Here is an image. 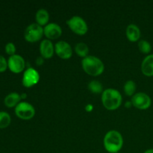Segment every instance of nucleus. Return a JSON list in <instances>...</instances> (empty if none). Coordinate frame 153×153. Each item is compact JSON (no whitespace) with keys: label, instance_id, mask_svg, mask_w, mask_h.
<instances>
[{"label":"nucleus","instance_id":"obj_1","mask_svg":"<svg viewBox=\"0 0 153 153\" xmlns=\"http://www.w3.org/2000/svg\"><path fill=\"white\" fill-rule=\"evenodd\" d=\"M103 144L105 150L109 153H117L123 146V138L120 133L117 130L108 131L104 137Z\"/></svg>","mask_w":153,"mask_h":153},{"label":"nucleus","instance_id":"obj_2","mask_svg":"<svg viewBox=\"0 0 153 153\" xmlns=\"http://www.w3.org/2000/svg\"><path fill=\"white\" fill-rule=\"evenodd\" d=\"M123 97L121 94L116 89L108 88L102 94V102L106 109L114 111L120 108L122 104Z\"/></svg>","mask_w":153,"mask_h":153},{"label":"nucleus","instance_id":"obj_3","mask_svg":"<svg viewBox=\"0 0 153 153\" xmlns=\"http://www.w3.org/2000/svg\"><path fill=\"white\" fill-rule=\"evenodd\" d=\"M82 66L87 74L92 76H98L104 72L105 66L101 59L96 56L88 55L83 58Z\"/></svg>","mask_w":153,"mask_h":153},{"label":"nucleus","instance_id":"obj_4","mask_svg":"<svg viewBox=\"0 0 153 153\" xmlns=\"http://www.w3.org/2000/svg\"><path fill=\"white\" fill-rule=\"evenodd\" d=\"M44 34L43 28L41 25L36 23H31L27 26L24 32V37L25 40L30 43L39 41Z\"/></svg>","mask_w":153,"mask_h":153},{"label":"nucleus","instance_id":"obj_5","mask_svg":"<svg viewBox=\"0 0 153 153\" xmlns=\"http://www.w3.org/2000/svg\"><path fill=\"white\" fill-rule=\"evenodd\" d=\"M69 28L79 35H84L88 31V26L85 19L79 16H73L67 20Z\"/></svg>","mask_w":153,"mask_h":153},{"label":"nucleus","instance_id":"obj_6","mask_svg":"<svg viewBox=\"0 0 153 153\" xmlns=\"http://www.w3.org/2000/svg\"><path fill=\"white\" fill-rule=\"evenodd\" d=\"M15 114L20 119L28 120L32 119L35 115V109L30 103L20 102L15 107Z\"/></svg>","mask_w":153,"mask_h":153},{"label":"nucleus","instance_id":"obj_7","mask_svg":"<svg viewBox=\"0 0 153 153\" xmlns=\"http://www.w3.org/2000/svg\"><path fill=\"white\" fill-rule=\"evenodd\" d=\"M131 104L136 108L140 110H146L152 105V100L147 94L143 92L136 93L131 97Z\"/></svg>","mask_w":153,"mask_h":153},{"label":"nucleus","instance_id":"obj_8","mask_svg":"<svg viewBox=\"0 0 153 153\" xmlns=\"http://www.w3.org/2000/svg\"><path fill=\"white\" fill-rule=\"evenodd\" d=\"M40 81V74L38 72L32 67L27 69L22 76V85L25 88H31L37 85Z\"/></svg>","mask_w":153,"mask_h":153},{"label":"nucleus","instance_id":"obj_9","mask_svg":"<svg viewBox=\"0 0 153 153\" xmlns=\"http://www.w3.org/2000/svg\"><path fill=\"white\" fill-rule=\"evenodd\" d=\"M7 67L12 73H19L23 71L25 69V60L21 55L15 54L9 57L7 61Z\"/></svg>","mask_w":153,"mask_h":153},{"label":"nucleus","instance_id":"obj_10","mask_svg":"<svg viewBox=\"0 0 153 153\" xmlns=\"http://www.w3.org/2000/svg\"><path fill=\"white\" fill-rule=\"evenodd\" d=\"M55 52L61 59H69L73 55L71 46L64 40H60L55 43Z\"/></svg>","mask_w":153,"mask_h":153},{"label":"nucleus","instance_id":"obj_11","mask_svg":"<svg viewBox=\"0 0 153 153\" xmlns=\"http://www.w3.org/2000/svg\"><path fill=\"white\" fill-rule=\"evenodd\" d=\"M44 34L48 40H55L58 38L62 34V28L55 22H50L43 28Z\"/></svg>","mask_w":153,"mask_h":153},{"label":"nucleus","instance_id":"obj_12","mask_svg":"<svg viewBox=\"0 0 153 153\" xmlns=\"http://www.w3.org/2000/svg\"><path fill=\"white\" fill-rule=\"evenodd\" d=\"M55 52V46L50 40L45 39L40 43V53L43 58H51Z\"/></svg>","mask_w":153,"mask_h":153},{"label":"nucleus","instance_id":"obj_13","mask_svg":"<svg viewBox=\"0 0 153 153\" xmlns=\"http://www.w3.org/2000/svg\"><path fill=\"white\" fill-rule=\"evenodd\" d=\"M141 72L144 76H153V54L146 55L141 63Z\"/></svg>","mask_w":153,"mask_h":153},{"label":"nucleus","instance_id":"obj_14","mask_svg":"<svg viewBox=\"0 0 153 153\" xmlns=\"http://www.w3.org/2000/svg\"><path fill=\"white\" fill-rule=\"evenodd\" d=\"M126 34L129 41L137 42L140 39L141 33L137 25H136L135 24H129L126 28Z\"/></svg>","mask_w":153,"mask_h":153},{"label":"nucleus","instance_id":"obj_15","mask_svg":"<svg viewBox=\"0 0 153 153\" xmlns=\"http://www.w3.org/2000/svg\"><path fill=\"white\" fill-rule=\"evenodd\" d=\"M20 100L21 95H19L18 93L13 92L6 96L4 102L7 108H13L16 107L20 102Z\"/></svg>","mask_w":153,"mask_h":153},{"label":"nucleus","instance_id":"obj_16","mask_svg":"<svg viewBox=\"0 0 153 153\" xmlns=\"http://www.w3.org/2000/svg\"><path fill=\"white\" fill-rule=\"evenodd\" d=\"M35 19L37 23L41 26L47 25L49 19V14L48 10L44 8L39 9L35 14Z\"/></svg>","mask_w":153,"mask_h":153},{"label":"nucleus","instance_id":"obj_17","mask_svg":"<svg viewBox=\"0 0 153 153\" xmlns=\"http://www.w3.org/2000/svg\"><path fill=\"white\" fill-rule=\"evenodd\" d=\"M75 52L79 56L82 57V58H85L87 56H88V53H89V47L86 43L81 42V43H78L75 46Z\"/></svg>","mask_w":153,"mask_h":153},{"label":"nucleus","instance_id":"obj_18","mask_svg":"<svg viewBox=\"0 0 153 153\" xmlns=\"http://www.w3.org/2000/svg\"><path fill=\"white\" fill-rule=\"evenodd\" d=\"M136 88H137L136 83L132 80L127 81L123 87V90L125 94H126L127 96H128V97H131L136 94Z\"/></svg>","mask_w":153,"mask_h":153},{"label":"nucleus","instance_id":"obj_19","mask_svg":"<svg viewBox=\"0 0 153 153\" xmlns=\"http://www.w3.org/2000/svg\"><path fill=\"white\" fill-rule=\"evenodd\" d=\"M88 89L94 94H102L103 86L100 82L97 80H92L88 83Z\"/></svg>","mask_w":153,"mask_h":153},{"label":"nucleus","instance_id":"obj_20","mask_svg":"<svg viewBox=\"0 0 153 153\" xmlns=\"http://www.w3.org/2000/svg\"><path fill=\"white\" fill-rule=\"evenodd\" d=\"M11 118L8 113L5 111H0V128H7L10 123Z\"/></svg>","mask_w":153,"mask_h":153},{"label":"nucleus","instance_id":"obj_21","mask_svg":"<svg viewBox=\"0 0 153 153\" xmlns=\"http://www.w3.org/2000/svg\"><path fill=\"white\" fill-rule=\"evenodd\" d=\"M138 49L142 53L149 54L152 51V45L146 40H140L138 42Z\"/></svg>","mask_w":153,"mask_h":153},{"label":"nucleus","instance_id":"obj_22","mask_svg":"<svg viewBox=\"0 0 153 153\" xmlns=\"http://www.w3.org/2000/svg\"><path fill=\"white\" fill-rule=\"evenodd\" d=\"M4 49H5L6 53H7V55H10V56L15 55V53H16V46H15V45L13 44V43H11V42L7 43V44H6Z\"/></svg>","mask_w":153,"mask_h":153},{"label":"nucleus","instance_id":"obj_23","mask_svg":"<svg viewBox=\"0 0 153 153\" xmlns=\"http://www.w3.org/2000/svg\"><path fill=\"white\" fill-rule=\"evenodd\" d=\"M7 61L4 56L0 55V73H3L7 68Z\"/></svg>","mask_w":153,"mask_h":153},{"label":"nucleus","instance_id":"obj_24","mask_svg":"<svg viewBox=\"0 0 153 153\" xmlns=\"http://www.w3.org/2000/svg\"><path fill=\"white\" fill-rule=\"evenodd\" d=\"M35 62L37 66H42L43 64V63H44V58H43L42 56L37 57Z\"/></svg>","mask_w":153,"mask_h":153},{"label":"nucleus","instance_id":"obj_25","mask_svg":"<svg viewBox=\"0 0 153 153\" xmlns=\"http://www.w3.org/2000/svg\"><path fill=\"white\" fill-rule=\"evenodd\" d=\"M125 105L126 108H130L131 105H132V104H131V102H130V101L126 102V103L125 104Z\"/></svg>","mask_w":153,"mask_h":153},{"label":"nucleus","instance_id":"obj_26","mask_svg":"<svg viewBox=\"0 0 153 153\" xmlns=\"http://www.w3.org/2000/svg\"><path fill=\"white\" fill-rule=\"evenodd\" d=\"M143 153H153V148H152V149H147V150L145 151V152Z\"/></svg>","mask_w":153,"mask_h":153},{"label":"nucleus","instance_id":"obj_27","mask_svg":"<svg viewBox=\"0 0 153 153\" xmlns=\"http://www.w3.org/2000/svg\"><path fill=\"white\" fill-rule=\"evenodd\" d=\"M25 96H26V94H22V95H21V99H22V98H25Z\"/></svg>","mask_w":153,"mask_h":153}]
</instances>
